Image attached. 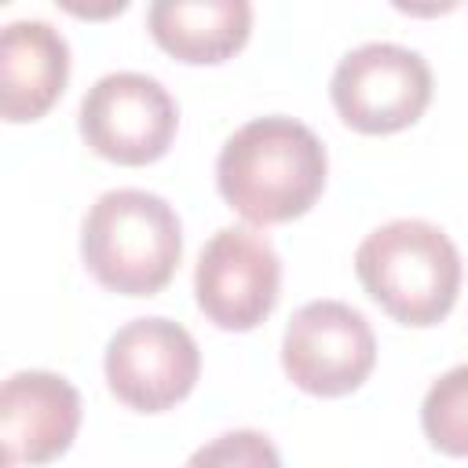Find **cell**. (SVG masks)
<instances>
[{
  "instance_id": "cell-1",
  "label": "cell",
  "mask_w": 468,
  "mask_h": 468,
  "mask_svg": "<svg viewBox=\"0 0 468 468\" xmlns=\"http://www.w3.org/2000/svg\"><path fill=\"white\" fill-rule=\"evenodd\" d=\"M322 139L282 113L241 124L216 157L223 201L249 223L271 227L303 216L325 186Z\"/></svg>"
},
{
  "instance_id": "cell-2",
  "label": "cell",
  "mask_w": 468,
  "mask_h": 468,
  "mask_svg": "<svg viewBox=\"0 0 468 468\" xmlns=\"http://www.w3.org/2000/svg\"><path fill=\"white\" fill-rule=\"evenodd\" d=\"M80 256L99 285L124 296H154L172 282L183 256L179 216L150 190H106L84 216Z\"/></svg>"
},
{
  "instance_id": "cell-3",
  "label": "cell",
  "mask_w": 468,
  "mask_h": 468,
  "mask_svg": "<svg viewBox=\"0 0 468 468\" xmlns=\"http://www.w3.org/2000/svg\"><path fill=\"white\" fill-rule=\"evenodd\" d=\"M362 289L402 325H435L461 292V252L428 219H391L355 252Z\"/></svg>"
},
{
  "instance_id": "cell-4",
  "label": "cell",
  "mask_w": 468,
  "mask_h": 468,
  "mask_svg": "<svg viewBox=\"0 0 468 468\" xmlns=\"http://www.w3.org/2000/svg\"><path fill=\"white\" fill-rule=\"evenodd\" d=\"M329 95L347 128L362 135H391L428 110L431 69L410 48L373 40L336 62Z\"/></svg>"
},
{
  "instance_id": "cell-5",
  "label": "cell",
  "mask_w": 468,
  "mask_h": 468,
  "mask_svg": "<svg viewBox=\"0 0 468 468\" xmlns=\"http://www.w3.org/2000/svg\"><path fill=\"white\" fill-rule=\"evenodd\" d=\"M282 366L289 380L322 399L347 395L377 366V336L362 311L340 300L303 303L282 336Z\"/></svg>"
},
{
  "instance_id": "cell-6",
  "label": "cell",
  "mask_w": 468,
  "mask_h": 468,
  "mask_svg": "<svg viewBox=\"0 0 468 468\" xmlns=\"http://www.w3.org/2000/svg\"><path fill=\"white\" fill-rule=\"evenodd\" d=\"M179 110L161 80L146 73H106L80 102V135L88 146L117 165H150L168 154Z\"/></svg>"
},
{
  "instance_id": "cell-7",
  "label": "cell",
  "mask_w": 468,
  "mask_h": 468,
  "mask_svg": "<svg viewBox=\"0 0 468 468\" xmlns=\"http://www.w3.org/2000/svg\"><path fill=\"white\" fill-rule=\"evenodd\" d=\"M282 260L274 245L249 227L216 230L194 271V292L205 318L219 329H256L278 303Z\"/></svg>"
},
{
  "instance_id": "cell-8",
  "label": "cell",
  "mask_w": 468,
  "mask_h": 468,
  "mask_svg": "<svg viewBox=\"0 0 468 468\" xmlns=\"http://www.w3.org/2000/svg\"><path fill=\"white\" fill-rule=\"evenodd\" d=\"M197 373L201 351L172 318H135L106 344V384L139 413H161L183 402L194 391Z\"/></svg>"
},
{
  "instance_id": "cell-9",
  "label": "cell",
  "mask_w": 468,
  "mask_h": 468,
  "mask_svg": "<svg viewBox=\"0 0 468 468\" xmlns=\"http://www.w3.org/2000/svg\"><path fill=\"white\" fill-rule=\"evenodd\" d=\"M80 428L77 388L48 369H22L4 380L0 391V439L4 461L48 464L62 457Z\"/></svg>"
},
{
  "instance_id": "cell-10",
  "label": "cell",
  "mask_w": 468,
  "mask_h": 468,
  "mask_svg": "<svg viewBox=\"0 0 468 468\" xmlns=\"http://www.w3.org/2000/svg\"><path fill=\"white\" fill-rule=\"evenodd\" d=\"M69 77V48L62 33L40 18H18L0 37V113L7 121L44 117Z\"/></svg>"
},
{
  "instance_id": "cell-11",
  "label": "cell",
  "mask_w": 468,
  "mask_h": 468,
  "mask_svg": "<svg viewBox=\"0 0 468 468\" xmlns=\"http://www.w3.org/2000/svg\"><path fill=\"white\" fill-rule=\"evenodd\" d=\"M146 22L154 40L179 62H223L245 48L252 7L245 0H157Z\"/></svg>"
},
{
  "instance_id": "cell-12",
  "label": "cell",
  "mask_w": 468,
  "mask_h": 468,
  "mask_svg": "<svg viewBox=\"0 0 468 468\" xmlns=\"http://www.w3.org/2000/svg\"><path fill=\"white\" fill-rule=\"evenodd\" d=\"M420 428L439 453L468 457V366H453L428 388Z\"/></svg>"
},
{
  "instance_id": "cell-13",
  "label": "cell",
  "mask_w": 468,
  "mask_h": 468,
  "mask_svg": "<svg viewBox=\"0 0 468 468\" xmlns=\"http://www.w3.org/2000/svg\"><path fill=\"white\" fill-rule=\"evenodd\" d=\"M186 468H282V457L263 431L238 428L194 450Z\"/></svg>"
}]
</instances>
